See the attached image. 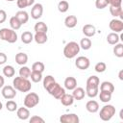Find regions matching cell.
I'll return each instance as SVG.
<instances>
[{
  "instance_id": "6da1fadb",
  "label": "cell",
  "mask_w": 123,
  "mask_h": 123,
  "mask_svg": "<svg viewBox=\"0 0 123 123\" xmlns=\"http://www.w3.org/2000/svg\"><path fill=\"white\" fill-rule=\"evenodd\" d=\"M12 86L15 88V90H18L20 92H28L32 88L31 82L23 77H15L12 81Z\"/></svg>"
},
{
  "instance_id": "7a4b0ae2",
  "label": "cell",
  "mask_w": 123,
  "mask_h": 123,
  "mask_svg": "<svg viewBox=\"0 0 123 123\" xmlns=\"http://www.w3.org/2000/svg\"><path fill=\"white\" fill-rule=\"evenodd\" d=\"M80 52V45L75 41H70L65 44L63 48V55L67 59H73L79 54Z\"/></svg>"
},
{
  "instance_id": "3957f363",
  "label": "cell",
  "mask_w": 123,
  "mask_h": 123,
  "mask_svg": "<svg viewBox=\"0 0 123 123\" xmlns=\"http://www.w3.org/2000/svg\"><path fill=\"white\" fill-rule=\"evenodd\" d=\"M0 39L9 43H14L17 40V34L12 29L2 28L0 29Z\"/></svg>"
},
{
  "instance_id": "277c9868",
  "label": "cell",
  "mask_w": 123,
  "mask_h": 123,
  "mask_svg": "<svg viewBox=\"0 0 123 123\" xmlns=\"http://www.w3.org/2000/svg\"><path fill=\"white\" fill-rule=\"evenodd\" d=\"M114 114H115V108L112 105H105L104 107H102L99 112V116L103 121L111 120Z\"/></svg>"
},
{
  "instance_id": "5b68a950",
  "label": "cell",
  "mask_w": 123,
  "mask_h": 123,
  "mask_svg": "<svg viewBox=\"0 0 123 123\" xmlns=\"http://www.w3.org/2000/svg\"><path fill=\"white\" fill-rule=\"evenodd\" d=\"M47 91H48V93L50 94V95H52L54 98H56V99H61V97L65 93V88L64 87H62L60 84H58V83H53L47 89H46Z\"/></svg>"
},
{
  "instance_id": "8992f818",
  "label": "cell",
  "mask_w": 123,
  "mask_h": 123,
  "mask_svg": "<svg viewBox=\"0 0 123 123\" xmlns=\"http://www.w3.org/2000/svg\"><path fill=\"white\" fill-rule=\"evenodd\" d=\"M24 106L28 109L36 107L39 103V97L35 92H29L24 98Z\"/></svg>"
},
{
  "instance_id": "52a82bcc",
  "label": "cell",
  "mask_w": 123,
  "mask_h": 123,
  "mask_svg": "<svg viewBox=\"0 0 123 123\" xmlns=\"http://www.w3.org/2000/svg\"><path fill=\"white\" fill-rule=\"evenodd\" d=\"M75 65L77 68L81 69V70H86L89 67L90 65V62H89V59L85 57V56H80L76 59L75 61Z\"/></svg>"
},
{
  "instance_id": "ba28073f",
  "label": "cell",
  "mask_w": 123,
  "mask_h": 123,
  "mask_svg": "<svg viewBox=\"0 0 123 123\" xmlns=\"http://www.w3.org/2000/svg\"><path fill=\"white\" fill-rule=\"evenodd\" d=\"M60 121L62 123H79L80 118L76 113H65L61 115Z\"/></svg>"
},
{
  "instance_id": "9c48e42d",
  "label": "cell",
  "mask_w": 123,
  "mask_h": 123,
  "mask_svg": "<svg viewBox=\"0 0 123 123\" xmlns=\"http://www.w3.org/2000/svg\"><path fill=\"white\" fill-rule=\"evenodd\" d=\"M2 95L5 99H13L16 96L15 88L12 86H4L2 87Z\"/></svg>"
},
{
  "instance_id": "30bf717a",
  "label": "cell",
  "mask_w": 123,
  "mask_h": 123,
  "mask_svg": "<svg viewBox=\"0 0 123 123\" xmlns=\"http://www.w3.org/2000/svg\"><path fill=\"white\" fill-rule=\"evenodd\" d=\"M43 13V6L40 3H37L31 9V17L33 19H38L42 16Z\"/></svg>"
},
{
  "instance_id": "8fae6325",
  "label": "cell",
  "mask_w": 123,
  "mask_h": 123,
  "mask_svg": "<svg viewBox=\"0 0 123 123\" xmlns=\"http://www.w3.org/2000/svg\"><path fill=\"white\" fill-rule=\"evenodd\" d=\"M109 27H110V29L113 33H120V32L123 31V22L120 19L114 18V19H112V20L110 21Z\"/></svg>"
},
{
  "instance_id": "7c38bea8",
  "label": "cell",
  "mask_w": 123,
  "mask_h": 123,
  "mask_svg": "<svg viewBox=\"0 0 123 123\" xmlns=\"http://www.w3.org/2000/svg\"><path fill=\"white\" fill-rule=\"evenodd\" d=\"M83 34L86 37H91L96 34V28L94 25L91 24H86L83 27Z\"/></svg>"
},
{
  "instance_id": "4fadbf2b",
  "label": "cell",
  "mask_w": 123,
  "mask_h": 123,
  "mask_svg": "<svg viewBox=\"0 0 123 123\" xmlns=\"http://www.w3.org/2000/svg\"><path fill=\"white\" fill-rule=\"evenodd\" d=\"M64 88L68 90H73L77 86V80L74 77H67L64 80Z\"/></svg>"
},
{
  "instance_id": "5bb4252c",
  "label": "cell",
  "mask_w": 123,
  "mask_h": 123,
  "mask_svg": "<svg viewBox=\"0 0 123 123\" xmlns=\"http://www.w3.org/2000/svg\"><path fill=\"white\" fill-rule=\"evenodd\" d=\"M86 111L88 112L95 113V112H97L99 111V104L95 100H89L86 104Z\"/></svg>"
},
{
  "instance_id": "9a60e30c",
  "label": "cell",
  "mask_w": 123,
  "mask_h": 123,
  "mask_svg": "<svg viewBox=\"0 0 123 123\" xmlns=\"http://www.w3.org/2000/svg\"><path fill=\"white\" fill-rule=\"evenodd\" d=\"M16 115H17V117L19 118V119H21V120H27L29 117H30V111H29V110H28V108H26V107H21V108H19V109H17V111H16Z\"/></svg>"
},
{
  "instance_id": "2e32d148",
  "label": "cell",
  "mask_w": 123,
  "mask_h": 123,
  "mask_svg": "<svg viewBox=\"0 0 123 123\" xmlns=\"http://www.w3.org/2000/svg\"><path fill=\"white\" fill-rule=\"evenodd\" d=\"M100 91H106V92H110L112 94V92L114 91V86L112 83L105 81V82L101 83V85H100Z\"/></svg>"
},
{
  "instance_id": "e0dca14e",
  "label": "cell",
  "mask_w": 123,
  "mask_h": 123,
  "mask_svg": "<svg viewBox=\"0 0 123 123\" xmlns=\"http://www.w3.org/2000/svg\"><path fill=\"white\" fill-rule=\"evenodd\" d=\"M86 95V91L83 87H75L73 89V92H72V96L74 98V100H82L84 99Z\"/></svg>"
},
{
  "instance_id": "ac0fdd59",
  "label": "cell",
  "mask_w": 123,
  "mask_h": 123,
  "mask_svg": "<svg viewBox=\"0 0 123 123\" xmlns=\"http://www.w3.org/2000/svg\"><path fill=\"white\" fill-rule=\"evenodd\" d=\"M78 23V19L75 15H68L65 17L64 19V25L67 27V28H74Z\"/></svg>"
},
{
  "instance_id": "d6986e66",
  "label": "cell",
  "mask_w": 123,
  "mask_h": 123,
  "mask_svg": "<svg viewBox=\"0 0 123 123\" xmlns=\"http://www.w3.org/2000/svg\"><path fill=\"white\" fill-rule=\"evenodd\" d=\"M15 62L17 64L19 65H25L28 62V55L23 53V52H19L15 55Z\"/></svg>"
},
{
  "instance_id": "ffe728a7",
  "label": "cell",
  "mask_w": 123,
  "mask_h": 123,
  "mask_svg": "<svg viewBox=\"0 0 123 123\" xmlns=\"http://www.w3.org/2000/svg\"><path fill=\"white\" fill-rule=\"evenodd\" d=\"M61 103L65 106V107H68V106H71L73 103H74V98L72 96V94H67V93H64L62 97H61Z\"/></svg>"
},
{
  "instance_id": "44dd1931",
  "label": "cell",
  "mask_w": 123,
  "mask_h": 123,
  "mask_svg": "<svg viewBox=\"0 0 123 123\" xmlns=\"http://www.w3.org/2000/svg\"><path fill=\"white\" fill-rule=\"evenodd\" d=\"M15 16L16 18L21 22V24H25L28 22L29 20V14L26 11H23V10H20L18 11L16 13H15Z\"/></svg>"
},
{
  "instance_id": "7402d4cb",
  "label": "cell",
  "mask_w": 123,
  "mask_h": 123,
  "mask_svg": "<svg viewBox=\"0 0 123 123\" xmlns=\"http://www.w3.org/2000/svg\"><path fill=\"white\" fill-rule=\"evenodd\" d=\"M47 33H36L34 35V40L37 44H43L47 41Z\"/></svg>"
},
{
  "instance_id": "603a6c76",
  "label": "cell",
  "mask_w": 123,
  "mask_h": 123,
  "mask_svg": "<svg viewBox=\"0 0 123 123\" xmlns=\"http://www.w3.org/2000/svg\"><path fill=\"white\" fill-rule=\"evenodd\" d=\"M99 84H100V80L97 76L92 75L90 77H88V79L86 80V86H89V87H99Z\"/></svg>"
},
{
  "instance_id": "cb8c5ba5",
  "label": "cell",
  "mask_w": 123,
  "mask_h": 123,
  "mask_svg": "<svg viewBox=\"0 0 123 123\" xmlns=\"http://www.w3.org/2000/svg\"><path fill=\"white\" fill-rule=\"evenodd\" d=\"M33 40H34V35L31 32L26 31V32H23L22 33V35H21V41L24 44H29Z\"/></svg>"
},
{
  "instance_id": "d4e9b609",
  "label": "cell",
  "mask_w": 123,
  "mask_h": 123,
  "mask_svg": "<svg viewBox=\"0 0 123 123\" xmlns=\"http://www.w3.org/2000/svg\"><path fill=\"white\" fill-rule=\"evenodd\" d=\"M119 39H120V37H119V36L117 35V33H113V32H112V33H110V34L107 36V41H108V43L111 44V45H114V44L118 43Z\"/></svg>"
},
{
  "instance_id": "484cf974",
  "label": "cell",
  "mask_w": 123,
  "mask_h": 123,
  "mask_svg": "<svg viewBox=\"0 0 123 123\" xmlns=\"http://www.w3.org/2000/svg\"><path fill=\"white\" fill-rule=\"evenodd\" d=\"M110 12L112 16L114 17H120V18H123V11H122V8L121 7H113V6H111L110 7Z\"/></svg>"
},
{
  "instance_id": "4316f807",
  "label": "cell",
  "mask_w": 123,
  "mask_h": 123,
  "mask_svg": "<svg viewBox=\"0 0 123 123\" xmlns=\"http://www.w3.org/2000/svg\"><path fill=\"white\" fill-rule=\"evenodd\" d=\"M34 29H35L36 33H47V31H48L47 25L42 21H39V22L36 23Z\"/></svg>"
},
{
  "instance_id": "83f0119b",
  "label": "cell",
  "mask_w": 123,
  "mask_h": 123,
  "mask_svg": "<svg viewBox=\"0 0 123 123\" xmlns=\"http://www.w3.org/2000/svg\"><path fill=\"white\" fill-rule=\"evenodd\" d=\"M21 25H22L21 22L16 18L15 15H14V16H12V17L10 18V26H11V28H12V30L16 31V30L20 29Z\"/></svg>"
},
{
  "instance_id": "f1b7e54d",
  "label": "cell",
  "mask_w": 123,
  "mask_h": 123,
  "mask_svg": "<svg viewBox=\"0 0 123 123\" xmlns=\"http://www.w3.org/2000/svg\"><path fill=\"white\" fill-rule=\"evenodd\" d=\"M3 74H4L5 77L11 78V77H13L14 76L15 70H14L13 66H12V65H6L3 68Z\"/></svg>"
},
{
  "instance_id": "f546056e",
  "label": "cell",
  "mask_w": 123,
  "mask_h": 123,
  "mask_svg": "<svg viewBox=\"0 0 123 123\" xmlns=\"http://www.w3.org/2000/svg\"><path fill=\"white\" fill-rule=\"evenodd\" d=\"M99 93V87H89V86H86V94L90 97V98H94L98 95Z\"/></svg>"
},
{
  "instance_id": "4dcf8cb0",
  "label": "cell",
  "mask_w": 123,
  "mask_h": 123,
  "mask_svg": "<svg viewBox=\"0 0 123 123\" xmlns=\"http://www.w3.org/2000/svg\"><path fill=\"white\" fill-rule=\"evenodd\" d=\"M91 40L88 38V37H84V38H82L81 39V41H80V48H82V49H84V50H88V49H90V47H91Z\"/></svg>"
},
{
  "instance_id": "1f68e13d",
  "label": "cell",
  "mask_w": 123,
  "mask_h": 123,
  "mask_svg": "<svg viewBox=\"0 0 123 123\" xmlns=\"http://www.w3.org/2000/svg\"><path fill=\"white\" fill-rule=\"evenodd\" d=\"M115 46L113 47V54L117 58H122L123 57V44L122 43H116L114 44Z\"/></svg>"
},
{
  "instance_id": "d6a6232c",
  "label": "cell",
  "mask_w": 123,
  "mask_h": 123,
  "mask_svg": "<svg viewBox=\"0 0 123 123\" xmlns=\"http://www.w3.org/2000/svg\"><path fill=\"white\" fill-rule=\"evenodd\" d=\"M68 9H69V3L67 1L62 0V1H60L58 3V10H59V12L63 13V12H66L68 11Z\"/></svg>"
},
{
  "instance_id": "836d02e7",
  "label": "cell",
  "mask_w": 123,
  "mask_h": 123,
  "mask_svg": "<svg viewBox=\"0 0 123 123\" xmlns=\"http://www.w3.org/2000/svg\"><path fill=\"white\" fill-rule=\"evenodd\" d=\"M31 72H32V71H31V69H30L28 66L22 65V66L20 67V69H19V76L28 79V78H30Z\"/></svg>"
},
{
  "instance_id": "e575fe53",
  "label": "cell",
  "mask_w": 123,
  "mask_h": 123,
  "mask_svg": "<svg viewBox=\"0 0 123 123\" xmlns=\"http://www.w3.org/2000/svg\"><path fill=\"white\" fill-rule=\"evenodd\" d=\"M44 69H45L44 63L41 62H36L32 65V71H37V72L42 73L44 71Z\"/></svg>"
},
{
  "instance_id": "d590c367",
  "label": "cell",
  "mask_w": 123,
  "mask_h": 123,
  "mask_svg": "<svg viewBox=\"0 0 123 123\" xmlns=\"http://www.w3.org/2000/svg\"><path fill=\"white\" fill-rule=\"evenodd\" d=\"M30 78L34 83H39L42 80V73L37 72V71H32Z\"/></svg>"
},
{
  "instance_id": "8d00e7d4",
  "label": "cell",
  "mask_w": 123,
  "mask_h": 123,
  "mask_svg": "<svg viewBox=\"0 0 123 123\" xmlns=\"http://www.w3.org/2000/svg\"><path fill=\"white\" fill-rule=\"evenodd\" d=\"M56 81H55V79H54V77L53 76H51V75H47V76H45L44 77V79H43V87L45 88V89H47L53 83H55Z\"/></svg>"
},
{
  "instance_id": "74e56055",
  "label": "cell",
  "mask_w": 123,
  "mask_h": 123,
  "mask_svg": "<svg viewBox=\"0 0 123 123\" xmlns=\"http://www.w3.org/2000/svg\"><path fill=\"white\" fill-rule=\"evenodd\" d=\"M99 98L103 103H108L111 99V93L106 92V91H100L99 93Z\"/></svg>"
},
{
  "instance_id": "f35d334b",
  "label": "cell",
  "mask_w": 123,
  "mask_h": 123,
  "mask_svg": "<svg viewBox=\"0 0 123 123\" xmlns=\"http://www.w3.org/2000/svg\"><path fill=\"white\" fill-rule=\"evenodd\" d=\"M6 109L9 111H16L17 110V104H16V102H14L13 100L10 99L6 103Z\"/></svg>"
},
{
  "instance_id": "ab89813d",
  "label": "cell",
  "mask_w": 123,
  "mask_h": 123,
  "mask_svg": "<svg viewBox=\"0 0 123 123\" xmlns=\"http://www.w3.org/2000/svg\"><path fill=\"white\" fill-rule=\"evenodd\" d=\"M94 69H95V71L98 72V73H103V72L106 71V69H107V65H106L105 62H97V63L95 64Z\"/></svg>"
},
{
  "instance_id": "60d3db41",
  "label": "cell",
  "mask_w": 123,
  "mask_h": 123,
  "mask_svg": "<svg viewBox=\"0 0 123 123\" xmlns=\"http://www.w3.org/2000/svg\"><path fill=\"white\" fill-rule=\"evenodd\" d=\"M108 6V2L107 0H95V7L99 10L105 9Z\"/></svg>"
},
{
  "instance_id": "b9f144b4",
  "label": "cell",
  "mask_w": 123,
  "mask_h": 123,
  "mask_svg": "<svg viewBox=\"0 0 123 123\" xmlns=\"http://www.w3.org/2000/svg\"><path fill=\"white\" fill-rule=\"evenodd\" d=\"M29 121H30V123H44V119L41 118L40 116H37V115L32 116L29 119Z\"/></svg>"
},
{
  "instance_id": "7bdbcfd3",
  "label": "cell",
  "mask_w": 123,
  "mask_h": 123,
  "mask_svg": "<svg viewBox=\"0 0 123 123\" xmlns=\"http://www.w3.org/2000/svg\"><path fill=\"white\" fill-rule=\"evenodd\" d=\"M108 5L113 6V7H121L122 0H107Z\"/></svg>"
},
{
  "instance_id": "ee69618b",
  "label": "cell",
  "mask_w": 123,
  "mask_h": 123,
  "mask_svg": "<svg viewBox=\"0 0 123 123\" xmlns=\"http://www.w3.org/2000/svg\"><path fill=\"white\" fill-rule=\"evenodd\" d=\"M16 5H17V7H18L20 10H23L24 8L28 7V3H27L26 0H17V1H16Z\"/></svg>"
},
{
  "instance_id": "f6af8a7d",
  "label": "cell",
  "mask_w": 123,
  "mask_h": 123,
  "mask_svg": "<svg viewBox=\"0 0 123 123\" xmlns=\"http://www.w3.org/2000/svg\"><path fill=\"white\" fill-rule=\"evenodd\" d=\"M7 19V13L4 10H0V23H4Z\"/></svg>"
},
{
  "instance_id": "bcb514c9",
  "label": "cell",
  "mask_w": 123,
  "mask_h": 123,
  "mask_svg": "<svg viewBox=\"0 0 123 123\" xmlns=\"http://www.w3.org/2000/svg\"><path fill=\"white\" fill-rule=\"evenodd\" d=\"M6 62H7V55L5 53L0 52V65L4 64Z\"/></svg>"
},
{
  "instance_id": "7dc6e473",
  "label": "cell",
  "mask_w": 123,
  "mask_h": 123,
  "mask_svg": "<svg viewBox=\"0 0 123 123\" xmlns=\"http://www.w3.org/2000/svg\"><path fill=\"white\" fill-rule=\"evenodd\" d=\"M4 84H5V79H4V77H2L0 75V88L4 86Z\"/></svg>"
},
{
  "instance_id": "c3c4849f",
  "label": "cell",
  "mask_w": 123,
  "mask_h": 123,
  "mask_svg": "<svg viewBox=\"0 0 123 123\" xmlns=\"http://www.w3.org/2000/svg\"><path fill=\"white\" fill-rule=\"evenodd\" d=\"M26 1H27V3H28V7L34 5V3H35V0H26Z\"/></svg>"
},
{
  "instance_id": "681fc988",
  "label": "cell",
  "mask_w": 123,
  "mask_h": 123,
  "mask_svg": "<svg viewBox=\"0 0 123 123\" xmlns=\"http://www.w3.org/2000/svg\"><path fill=\"white\" fill-rule=\"evenodd\" d=\"M122 73H123V71L121 70V71L119 72V79H120V80H123V77H122Z\"/></svg>"
},
{
  "instance_id": "f907efd6",
  "label": "cell",
  "mask_w": 123,
  "mask_h": 123,
  "mask_svg": "<svg viewBox=\"0 0 123 123\" xmlns=\"http://www.w3.org/2000/svg\"><path fill=\"white\" fill-rule=\"evenodd\" d=\"M120 118L123 119V115H122V111H120Z\"/></svg>"
},
{
  "instance_id": "816d5d0a",
  "label": "cell",
  "mask_w": 123,
  "mask_h": 123,
  "mask_svg": "<svg viewBox=\"0 0 123 123\" xmlns=\"http://www.w3.org/2000/svg\"><path fill=\"white\" fill-rule=\"evenodd\" d=\"M2 108H3V104H2L1 102H0V111L2 110Z\"/></svg>"
},
{
  "instance_id": "f5cc1de1",
  "label": "cell",
  "mask_w": 123,
  "mask_h": 123,
  "mask_svg": "<svg viewBox=\"0 0 123 123\" xmlns=\"http://www.w3.org/2000/svg\"><path fill=\"white\" fill-rule=\"evenodd\" d=\"M6 1H8V2H12V1H14V0H6Z\"/></svg>"
}]
</instances>
